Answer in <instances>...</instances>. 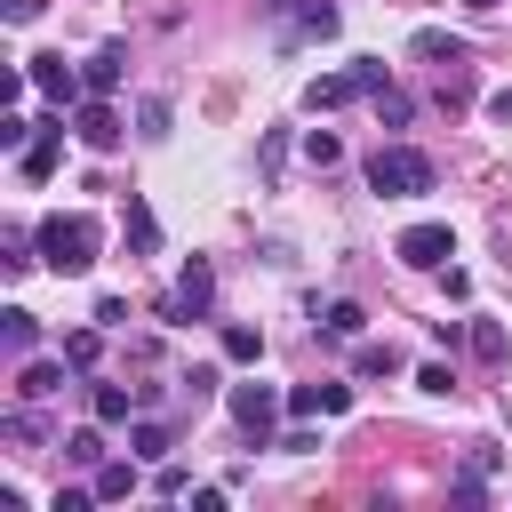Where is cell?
Masks as SVG:
<instances>
[{"mask_svg": "<svg viewBox=\"0 0 512 512\" xmlns=\"http://www.w3.org/2000/svg\"><path fill=\"white\" fill-rule=\"evenodd\" d=\"M376 120H384V128H408V120H416V96L384 80V88H376Z\"/></svg>", "mask_w": 512, "mask_h": 512, "instance_id": "19", "label": "cell"}, {"mask_svg": "<svg viewBox=\"0 0 512 512\" xmlns=\"http://www.w3.org/2000/svg\"><path fill=\"white\" fill-rule=\"evenodd\" d=\"M504 352H512V344H504V328H496V320H472V360H488V368H496Z\"/></svg>", "mask_w": 512, "mask_h": 512, "instance_id": "25", "label": "cell"}, {"mask_svg": "<svg viewBox=\"0 0 512 512\" xmlns=\"http://www.w3.org/2000/svg\"><path fill=\"white\" fill-rule=\"evenodd\" d=\"M304 160H312V168H336V160H344V144H336L328 128H312V136H304Z\"/></svg>", "mask_w": 512, "mask_h": 512, "instance_id": "30", "label": "cell"}, {"mask_svg": "<svg viewBox=\"0 0 512 512\" xmlns=\"http://www.w3.org/2000/svg\"><path fill=\"white\" fill-rule=\"evenodd\" d=\"M352 376H400V352L392 344H360L352 352Z\"/></svg>", "mask_w": 512, "mask_h": 512, "instance_id": "22", "label": "cell"}, {"mask_svg": "<svg viewBox=\"0 0 512 512\" xmlns=\"http://www.w3.org/2000/svg\"><path fill=\"white\" fill-rule=\"evenodd\" d=\"M272 416H280V392H272V384H232V424H240L256 448L272 440Z\"/></svg>", "mask_w": 512, "mask_h": 512, "instance_id": "6", "label": "cell"}, {"mask_svg": "<svg viewBox=\"0 0 512 512\" xmlns=\"http://www.w3.org/2000/svg\"><path fill=\"white\" fill-rule=\"evenodd\" d=\"M96 352H104V328H72V336H64V360H72V368H96Z\"/></svg>", "mask_w": 512, "mask_h": 512, "instance_id": "26", "label": "cell"}, {"mask_svg": "<svg viewBox=\"0 0 512 512\" xmlns=\"http://www.w3.org/2000/svg\"><path fill=\"white\" fill-rule=\"evenodd\" d=\"M32 264H40V256H32L24 240H0V272H8V280H16V272H32Z\"/></svg>", "mask_w": 512, "mask_h": 512, "instance_id": "33", "label": "cell"}, {"mask_svg": "<svg viewBox=\"0 0 512 512\" xmlns=\"http://www.w3.org/2000/svg\"><path fill=\"white\" fill-rule=\"evenodd\" d=\"M40 16V0H8V24H32Z\"/></svg>", "mask_w": 512, "mask_h": 512, "instance_id": "41", "label": "cell"}, {"mask_svg": "<svg viewBox=\"0 0 512 512\" xmlns=\"http://www.w3.org/2000/svg\"><path fill=\"white\" fill-rule=\"evenodd\" d=\"M80 72H88V96H112V88H120V72H128V48H120V40H104Z\"/></svg>", "mask_w": 512, "mask_h": 512, "instance_id": "13", "label": "cell"}, {"mask_svg": "<svg viewBox=\"0 0 512 512\" xmlns=\"http://www.w3.org/2000/svg\"><path fill=\"white\" fill-rule=\"evenodd\" d=\"M72 136H80L88 152H112V144H120V112H112V96H80V104H72Z\"/></svg>", "mask_w": 512, "mask_h": 512, "instance_id": "7", "label": "cell"}, {"mask_svg": "<svg viewBox=\"0 0 512 512\" xmlns=\"http://www.w3.org/2000/svg\"><path fill=\"white\" fill-rule=\"evenodd\" d=\"M392 256H400L408 272H448V256H456V232H448V224H408V232L392 240Z\"/></svg>", "mask_w": 512, "mask_h": 512, "instance_id": "4", "label": "cell"}, {"mask_svg": "<svg viewBox=\"0 0 512 512\" xmlns=\"http://www.w3.org/2000/svg\"><path fill=\"white\" fill-rule=\"evenodd\" d=\"M144 456H104L96 464V504H120V496H136L144 488V472H136Z\"/></svg>", "mask_w": 512, "mask_h": 512, "instance_id": "10", "label": "cell"}, {"mask_svg": "<svg viewBox=\"0 0 512 512\" xmlns=\"http://www.w3.org/2000/svg\"><path fill=\"white\" fill-rule=\"evenodd\" d=\"M360 328H368V312H360L352 296H336V304L320 312V336H360Z\"/></svg>", "mask_w": 512, "mask_h": 512, "instance_id": "20", "label": "cell"}, {"mask_svg": "<svg viewBox=\"0 0 512 512\" xmlns=\"http://www.w3.org/2000/svg\"><path fill=\"white\" fill-rule=\"evenodd\" d=\"M88 504H96V480H88V488H56V496H48V512H88Z\"/></svg>", "mask_w": 512, "mask_h": 512, "instance_id": "36", "label": "cell"}, {"mask_svg": "<svg viewBox=\"0 0 512 512\" xmlns=\"http://www.w3.org/2000/svg\"><path fill=\"white\" fill-rule=\"evenodd\" d=\"M352 408V384H296L288 392V416H344Z\"/></svg>", "mask_w": 512, "mask_h": 512, "instance_id": "9", "label": "cell"}, {"mask_svg": "<svg viewBox=\"0 0 512 512\" xmlns=\"http://www.w3.org/2000/svg\"><path fill=\"white\" fill-rule=\"evenodd\" d=\"M64 456L96 472V464H104V424H80V432H64Z\"/></svg>", "mask_w": 512, "mask_h": 512, "instance_id": "21", "label": "cell"}, {"mask_svg": "<svg viewBox=\"0 0 512 512\" xmlns=\"http://www.w3.org/2000/svg\"><path fill=\"white\" fill-rule=\"evenodd\" d=\"M0 432H8L16 448H32V440H48V424L32 416V400H24V408H8V416H0Z\"/></svg>", "mask_w": 512, "mask_h": 512, "instance_id": "23", "label": "cell"}, {"mask_svg": "<svg viewBox=\"0 0 512 512\" xmlns=\"http://www.w3.org/2000/svg\"><path fill=\"white\" fill-rule=\"evenodd\" d=\"M272 8H288V0H272Z\"/></svg>", "mask_w": 512, "mask_h": 512, "instance_id": "43", "label": "cell"}, {"mask_svg": "<svg viewBox=\"0 0 512 512\" xmlns=\"http://www.w3.org/2000/svg\"><path fill=\"white\" fill-rule=\"evenodd\" d=\"M168 120H176L168 96H144V104H136V128H144V136H168Z\"/></svg>", "mask_w": 512, "mask_h": 512, "instance_id": "29", "label": "cell"}, {"mask_svg": "<svg viewBox=\"0 0 512 512\" xmlns=\"http://www.w3.org/2000/svg\"><path fill=\"white\" fill-rule=\"evenodd\" d=\"M488 120H512V88H488Z\"/></svg>", "mask_w": 512, "mask_h": 512, "instance_id": "40", "label": "cell"}, {"mask_svg": "<svg viewBox=\"0 0 512 512\" xmlns=\"http://www.w3.org/2000/svg\"><path fill=\"white\" fill-rule=\"evenodd\" d=\"M280 448H288V456H312V448H320V432L296 416V432H280Z\"/></svg>", "mask_w": 512, "mask_h": 512, "instance_id": "38", "label": "cell"}, {"mask_svg": "<svg viewBox=\"0 0 512 512\" xmlns=\"http://www.w3.org/2000/svg\"><path fill=\"white\" fill-rule=\"evenodd\" d=\"M24 144H32V120L8 112V120H0V152H24Z\"/></svg>", "mask_w": 512, "mask_h": 512, "instance_id": "32", "label": "cell"}, {"mask_svg": "<svg viewBox=\"0 0 512 512\" xmlns=\"http://www.w3.org/2000/svg\"><path fill=\"white\" fill-rule=\"evenodd\" d=\"M360 176H368V192H384V200H416V192H432V184H440L432 152H416V144H376Z\"/></svg>", "mask_w": 512, "mask_h": 512, "instance_id": "2", "label": "cell"}, {"mask_svg": "<svg viewBox=\"0 0 512 512\" xmlns=\"http://www.w3.org/2000/svg\"><path fill=\"white\" fill-rule=\"evenodd\" d=\"M32 248H40V264L48 272H96V248H104V224L96 216H40V232H32Z\"/></svg>", "mask_w": 512, "mask_h": 512, "instance_id": "1", "label": "cell"}, {"mask_svg": "<svg viewBox=\"0 0 512 512\" xmlns=\"http://www.w3.org/2000/svg\"><path fill=\"white\" fill-rule=\"evenodd\" d=\"M208 312H216V272H208V256H192L176 272V288L160 296V320L176 328V320H208Z\"/></svg>", "mask_w": 512, "mask_h": 512, "instance_id": "3", "label": "cell"}, {"mask_svg": "<svg viewBox=\"0 0 512 512\" xmlns=\"http://www.w3.org/2000/svg\"><path fill=\"white\" fill-rule=\"evenodd\" d=\"M64 368H72V360H24V368H16V400H32V408L56 400V392H64Z\"/></svg>", "mask_w": 512, "mask_h": 512, "instance_id": "8", "label": "cell"}, {"mask_svg": "<svg viewBox=\"0 0 512 512\" xmlns=\"http://www.w3.org/2000/svg\"><path fill=\"white\" fill-rule=\"evenodd\" d=\"M352 80H360V96H376L384 88V56H352Z\"/></svg>", "mask_w": 512, "mask_h": 512, "instance_id": "31", "label": "cell"}, {"mask_svg": "<svg viewBox=\"0 0 512 512\" xmlns=\"http://www.w3.org/2000/svg\"><path fill=\"white\" fill-rule=\"evenodd\" d=\"M152 488H160V496H184L192 480H184V464H168V456H160V464H152Z\"/></svg>", "mask_w": 512, "mask_h": 512, "instance_id": "35", "label": "cell"}, {"mask_svg": "<svg viewBox=\"0 0 512 512\" xmlns=\"http://www.w3.org/2000/svg\"><path fill=\"white\" fill-rule=\"evenodd\" d=\"M0 344H8V360H32V344H40V320H32L24 304H8V312H0Z\"/></svg>", "mask_w": 512, "mask_h": 512, "instance_id": "16", "label": "cell"}, {"mask_svg": "<svg viewBox=\"0 0 512 512\" xmlns=\"http://www.w3.org/2000/svg\"><path fill=\"white\" fill-rule=\"evenodd\" d=\"M120 232H128V248H136V256H160V216L144 208V192H128V208H120Z\"/></svg>", "mask_w": 512, "mask_h": 512, "instance_id": "11", "label": "cell"}, {"mask_svg": "<svg viewBox=\"0 0 512 512\" xmlns=\"http://www.w3.org/2000/svg\"><path fill=\"white\" fill-rule=\"evenodd\" d=\"M96 328H128V304L120 296H96Z\"/></svg>", "mask_w": 512, "mask_h": 512, "instance_id": "39", "label": "cell"}, {"mask_svg": "<svg viewBox=\"0 0 512 512\" xmlns=\"http://www.w3.org/2000/svg\"><path fill=\"white\" fill-rule=\"evenodd\" d=\"M416 384H424V392H456V368H448V360H424Z\"/></svg>", "mask_w": 512, "mask_h": 512, "instance_id": "34", "label": "cell"}, {"mask_svg": "<svg viewBox=\"0 0 512 512\" xmlns=\"http://www.w3.org/2000/svg\"><path fill=\"white\" fill-rule=\"evenodd\" d=\"M224 360H232V368H256V360H264V328L224 320Z\"/></svg>", "mask_w": 512, "mask_h": 512, "instance_id": "18", "label": "cell"}, {"mask_svg": "<svg viewBox=\"0 0 512 512\" xmlns=\"http://www.w3.org/2000/svg\"><path fill=\"white\" fill-rule=\"evenodd\" d=\"M184 392H192V400H208V392H216V368H208V360H192V368H184Z\"/></svg>", "mask_w": 512, "mask_h": 512, "instance_id": "37", "label": "cell"}, {"mask_svg": "<svg viewBox=\"0 0 512 512\" xmlns=\"http://www.w3.org/2000/svg\"><path fill=\"white\" fill-rule=\"evenodd\" d=\"M88 408H96V424H136L144 392H128V384H88Z\"/></svg>", "mask_w": 512, "mask_h": 512, "instance_id": "12", "label": "cell"}, {"mask_svg": "<svg viewBox=\"0 0 512 512\" xmlns=\"http://www.w3.org/2000/svg\"><path fill=\"white\" fill-rule=\"evenodd\" d=\"M296 32L328 40V32H336V8H328V0H304V8H296Z\"/></svg>", "mask_w": 512, "mask_h": 512, "instance_id": "28", "label": "cell"}, {"mask_svg": "<svg viewBox=\"0 0 512 512\" xmlns=\"http://www.w3.org/2000/svg\"><path fill=\"white\" fill-rule=\"evenodd\" d=\"M408 56H424V64H464V40H456V32H440V24H424V32L408 40Z\"/></svg>", "mask_w": 512, "mask_h": 512, "instance_id": "17", "label": "cell"}, {"mask_svg": "<svg viewBox=\"0 0 512 512\" xmlns=\"http://www.w3.org/2000/svg\"><path fill=\"white\" fill-rule=\"evenodd\" d=\"M56 160H64V128H48V136H32V144L16 152V168H24L32 184H48V176H56Z\"/></svg>", "mask_w": 512, "mask_h": 512, "instance_id": "15", "label": "cell"}, {"mask_svg": "<svg viewBox=\"0 0 512 512\" xmlns=\"http://www.w3.org/2000/svg\"><path fill=\"white\" fill-rule=\"evenodd\" d=\"M352 96H360L352 64H344V72H320V80H304V104H312V112H336V104H352Z\"/></svg>", "mask_w": 512, "mask_h": 512, "instance_id": "14", "label": "cell"}, {"mask_svg": "<svg viewBox=\"0 0 512 512\" xmlns=\"http://www.w3.org/2000/svg\"><path fill=\"white\" fill-rule=\"evenodd\" d=\"M128 448H136L144 464H160V456H168V424H144V416H136V424H128Z\"/></svg>", "mask_w": 512, "mask_h": 512, "instance_id": "24", "label": "cell"}, {"mask_svg": "<svg viewBox=\"0 0 512 512\" xmlns=\"http://www.w3.org/2000/svg\"><path fill=\"white\" fill-rule=\"evenodd\" d=\"M464 8H504V0H464Z\"/></svg>", "mask_w": 512, "mask_h": 512, "instance_id": "42", "label": "cell"}, {"mask_svg": "<svg viewBox=\"0 0 512 512\" xmlns=\"http://www.w3.org/2000/svg\"><path fill=\"white\" fill-rule=\"evenodd\" d=\"M24 80H32V88H40L48 104H64V112H72V104L88 96V72H72L64 56H32V64H24Z\"/></svg>", "mask_w": 512, "mask_h": 512, "instance_id": "5", "label": "cell"}, {"mask_svg": "<svg viewBox=\"0 0 512 512\" xmlns=\"http://www.w3.org/2000/svg\"><path fill=\"white\" fill-rule=\"evenodd\" d=\"M448 504H464V512H472V504H488V472H480V464H464V472H456V488H448Z\"/></svg>", "mask_w": 512, "mask_h": 512, "instance_id": "27", "label": "cell"}]
</instances>
